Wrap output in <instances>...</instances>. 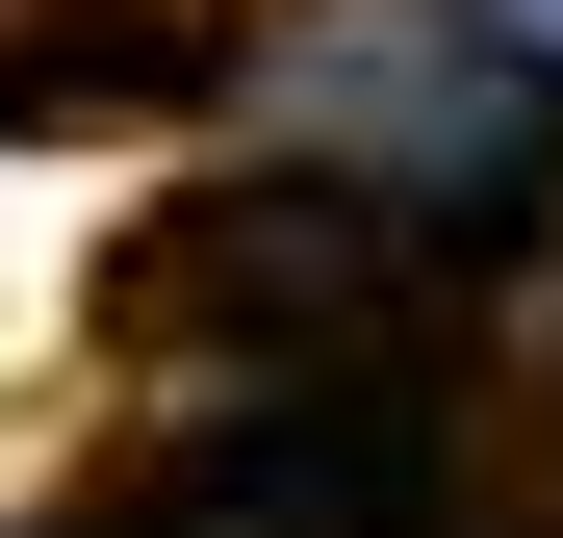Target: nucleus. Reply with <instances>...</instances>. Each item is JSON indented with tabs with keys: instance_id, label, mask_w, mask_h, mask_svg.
<instances>
[{
	"instance_id": "obj_1",
	"label": "nucleus",
	"mask_w": 563,
	"mask_h": 538,
	"mask_svg": "<svg viewBox=\"0 0 563 538\" xmlns=\"http://www.w3.org/2000/svg\"><path fill=\"white\" fill-rule=\"evenodd\" d=\"M282 179L410 256H538L563 206V52L512 0H333L308 52H282Z\"/></svg>"
},
{
	"instance_id": "obj_2",
	"label": "nucleus",
	"mask_w": 563,
	"mask_h": 538,
	"mask_svg": "<svg viewBox=\"0 0 563 538\" xmlns=\"http://www.w3.org/2000/svg\"><path fill=\"white\" fill-rule=\"evenodd\" d=\"M231 77L206 0H103V26H0V129H179Z\"/></svg>"
},
{
	"instance_id": "obj_3",
	"label": "nucleus",
	"mask_w": 563,
	"mask_h": 538,
	"mask_svg": "<svg viewBox=\"0 0 563 538\" xmlns=\"http://www.w3.org/2000/svg\"><path fill=\"white\" fill-rule=\"evenodd\" d=\"M512 26H538V52H563V0H512Z\"/></svg>"
}]
</instances>
